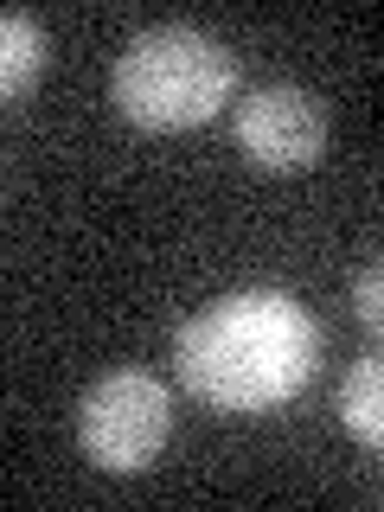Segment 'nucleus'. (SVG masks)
<instances>
[{
    "instance_id": "obj_1",
    "label": "nucleus",
    "mask_w": 384,
    "mask_h": 512,
    "mask_svg": "<svg viewBox=\"0 0 384 512\" xmlns=\"http://www.w3.org/2000/svg\"><path fill=\"white\" fill-rule=\"evenodd\" d=\"M173 365L212 410H276L320 372V327L282 288H237L180 327Z\"/></svg>"
},
{
    "instance_id": "obj_2",
    "label": "nucleus",
    "mask_w": 384,
    "mask_h": 512,
    "mask_svg": "<svg viewBox=\"0 0 384 512\" xmlns=\"http://www.w3.org/2000/svg\"><path fill=\"white\" fill-rule=\"evenodd\" d=\"M237 64L224 52V39H212L205 26H148L128 39V52L109 71V96L135 128L154 135H180V128L212 122L231 103Z\"/></svg>"
},
{
    "instance_id": "obj_3",
    "label": "nucleus",
    "mask_w": 384,
    "mask_h": 512,
    "mask_svg": "<svg viewBox=\"0 0 384 512\" xmlns=\"http://www.w3.org/2000/svg\"><path fill=\"white\" fill-rule=\"evenodd\" d=\"M173 436V404L167 384L141 365L103 372L77 404V442L103 474H141L160 461V448Z\"/></svg>"
},
{
    "instance_id": "obj_4",
    "label": "nucleus",
    "mask_w": 384,
    "mask_h": 512,
    "mask_svg": "<svg viewBox=\"0 0 384 512\" xmlns=\"http://www.w3.org/2000/svg\"><path fill=\"white\" fill-rule=\"evenodd\" d=\"M237 148L269 173H301L327 154V109L301 84H269L237 103Z\"/></svg>"
},
{
    "instance_id": "obj_5",
    "label": "nucleus",
    "mask_w": 384,
    "mask_h": 512,
    "mask_svg": "<svg viewBox=\"0 0 384 512\" xmlns=\"http://www.w3.org/2000/svg\"><path fill=\"white\" fill-rule=\"evenodd\" d=\"M45 52H52V39L32 13H0V103H13V96L39 84Z\"/></svg>"
},
{
    "instance_id": "obj_6",
    "label": "nucleus",
    "mask_w": 384,
    "mask_h": 512,
    "mask_svg": "<svg viewBox=\"0 0 384 512\" xmlns=\"http://www.w3.org/2000/svg\"><path fill=\"white\" fill-rule=\"evenodd\" d=\"M340 423L365 448H384V365L378 359H359L340 378Z\"/></svg>"
},
{
    "instance_id": "obj_7",
    "label": "nucleus",
    "mask_w": 384,
    "mask_h": 512,
    "mask_svg": "<svg viewBox=\"0 0 384 512\" xmlns=\"http://www.w3.org/2000/svg\"><path fill=\"white\" fill-rule=\"evenodd\" d=\"M352 308H359L365 327H378V320H384V269L378 263H365L359 276H352Z\"/></svg>"
}]
</instances>
